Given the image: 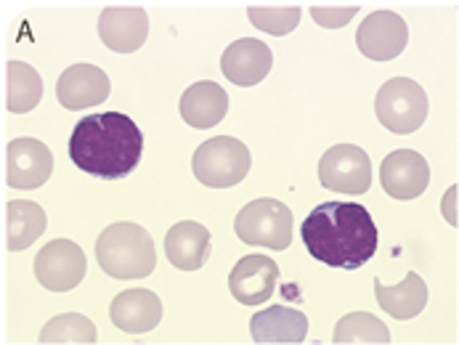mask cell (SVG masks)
Segmentation results:
<instances>
[{
    "mask_svg": "<svg viewBox=\"0 0 459 345\" xmlns=\"http://www.w3.org/2000/svg\"><path fill=\"white\" fill-rule=\"evenodd\" d=\"M306 250L332 269H361L377 250V226L359 203H322L300 226Z\"/></svg>",
    "mask_w": 459,
    "mask_h": 345,
    "instance_id": "6da1fadb",
    "label": "cell"
},
{
    "mask_svg": "<svg viewBox=\"0 0 459 345\" xmlns=\"http://www.w3.org/2000/svg\"><path fill=\"white\" fill-rule=\"evenodd\" d=\"M143 151V136L128 115H85L69 136V160L104 181L126 178L135 170Z\"/></svg>",
    "mask_w": 459,
    "mask_h": 345,
    "instance_id": "7a4b0ae2",
    "label": "cell"
},
{
    "mask_svg": "<svg viewBox=\"0 0 459 345\" xmlns=\"http://www.w3.org/2000/svg\"><path fill=\"white\" fill-rule=\"evenodd\" d=\"M96 263L112 279H143L154 272L157 250L143 226L120 220L99 234Z\"/></svg>",
    "mask_w": 459,
    "mask_h": 345,
    "instance_id": "3957f363",
    "label": "cell"
},
{
    "mask_svg": "<svg viewBox=\"0 0 459 345\" xmlns=\"http://www.w3.org/2000/svg\"><path fill=\"white\" fill-rule=\"evenodd\" d=\"M250 149L231 136H215L204 141L192 157V170L199 184L210 189H229L245 181L250 173Z\"/></svg>",
    "mask_w": 459,
    "mask_h": 345,
    "instance_id": "277c9868",
    "label": "cell"
},
{
    "mask_svg": "<svg viewBox=\"0 0 459 345\" xmlns=\"http://www.w3.org/2000/svg\"><path fill=\"white\" fill-rule=\"evenodd\" d=\"M375 115L395 136L414 134L428 117V93L411 77L388 80L375 96Z\"/></svg>",
    "mask_w": 459,
    "mask_h": 345,
    "instance_id": "5b68a950",
    "label": "cell"
},
{
    "mask_svg": "<svg viewBox=\"0 0 459 345\" xmlns=\"http://www.w3.org/2000/svg\"><path fill=\"white\" fill-rule=\"evenodd\" d=\"M234 231L245 245L287 250L292 242V212L281 200L261 197L237 212Z\"/></svg>",
    "mask_w": 459,
    "mask_h": 345,
    "instance_id": "8992f818",
    "label": "cell"
},
{
    "mask_svg": "<svg viewBox=\"0 0 459 345\" xmlns=\"http://www.w3.org/2000/svg\"><path fill=\"white\" fill-rule=\"evenodd\" d=\"M319 181L337 194H367L372 186V160L356 143H337L325 151L319 162Z\"/></svg>",
    "mask_w": 459,
    "mask_h": 345,
    "instance_id": "52a82bcc",
    "label": "cell"
},
{
    "mask_svg": "<svg viewBox=\"0 0 459 345\" xmlns=\"http://www.w3.org/2000/svg\"><path fill=\"white\" fill-rule=\"evenodd\" d=\"M85 253L72 239H54L48 242L35 258V276L51 292H69L85 276Z\"/></svg>",
    "mask_w": 459,
    "mask_h": 345,
    "instance_id": "ba28073f",
    "label": "cell"
},
{
    "mask_svg": "<svg viewBox=\"0 0 459 345\" xmlns=\"http://www.w3.org/2000/svg\"><path fill=\"white\" fill-rule=\"evenodd\" d=\"M54 173V154L38 138H13L5 146V184L13 189H40Z\"/></svg>",
    "mask_w": 459,
    "mask_h": 345,
    "instance_id": "9c48e42d",
    "label": "cell"
},
{
    "mask_svg": "<svg viewBox=\"0 0 459 345\" xmlns=\"http://www.w3.org/2000/svg\"><path fill=\"white\" fill-rule=\"evenodd\" d=\"M409 40L406 22L395 11H372L361 27L356 30V46L359 51L372 62H391L395 59Z\"/></svg>",
    "mask_w": 459,
    "mask_h": 345,
    "instance_id": "30bf717a",
    "label": "cell"
},
{
    "mask_svg": "<svg viewBox=\"0 0 459 345\" xmlns=\"http://www.w3.org/2000/svg\"><path fill=\"white\" fill-rule=\"evenodd\" d=\"M380 184L394 200H417L430 184L428 160L414 149H395L380 165Z\"/></svg>",
    "mask_w": 459,
    "mask_h": 345,
    "instance_id": "8fae6325",
    "label": "cell"
},
{
    "mask_svg": "<svg viewBox=\"0 0 459 345\" xmlns=\"http://www.w3.org/2000/svg\"><path fill=\"white\" fill-rule=\"evenodd\" d=\"M149 35V16L141 5H107L99 16V38L115 54H133Z\"/></svg>",
    "mask_w": 459,
    "mask_h": 345,
    "instance_id": "7c38bea8",
    "label": "cell"
},
{
    "mask_svg": "<svg viewBox=\"0 0 459 345\" xmlns=\"http://www.w3.org/2000/svg\"><path fill=\"white\" fill-rule=\"evenodd\" d=\"M112 82L107 72L93 65H72L62 72L56 82V99L69 112H82L99 107L109 99Z\"/></svg>",
    "mask_w": 459,
    "mask_h": 345,
    "instance_id": "4fadbf2b",
    "label": "cell"
},
{
    "mask_svg": "<svg viewBox=\"0 0 459 345\" xmlns=\"http://www.w3.org/2000/svg\"><path fill=\"white\" fill-rule=\"evenodd\" d=\"M279 281V266L268 255H245L229 274V289L242 306H263Z\"/></svg>",
    "mask_w": 459,
    "mask_h": 345,
    "instance_id": "5bb4252c",
    "label": "cell"
},
{
    "mask_svg": "<svg viewBox=\"0 0 459 345\" xmlns=\"http://www.w3.org/2000/svg\"><path fill=\"white\" fill-rule=\"evenodd\" d=\"M109 319L115 327H120L128 335H143L152 332L160 319H162V300L157 292L143 289V287H133L120 292L112 306H109Z\"/></svg>",
    "mask_w": 459,
    "mask_h": 345,
    "instance_id": "9a60e30c",
    "label": "cell"
},
{
    "mask_svg": "<svg viewBox=\"0 0 459 345\" xmlns=\"http://www.w3.org/2000/svg\"><path fill=\"white\" fill-rule=\"evenodd\" d=\"M273 65V54L271 48L255 40V38H242V40H234L223 56H221V72L226 80H231L234 85H242V88H250V85H258L265 80V74L271 72Z\"/></svg>",
    "mask_w": 459,
    "mask_h": 345,
    "instance_id": "2e32d148",
    "label": "cell"
},
{
    "mask_svg": "<svg viewBox=\"0 0 459 345\" xmlns=\"http://www.w3.org/2000/svg\"><path fill=\"white\" fill-rule=\"evenodd\" d=\"M178 112L184 123L192 128H199V131L215 128L229 112V93L218 82L202 80L186 88V93L178 101Z\"/></svg>",
    "mask_w": 459,
    "mask_h": 345,
    "instance_id": "e0dca14e",
    "label": "cell"
},
{
    "mask_svg": "<svg viewBox=\"0 0 459 345\" xmlns=\"http://www.w3.org/2000/svg\"><path fill=\"white\" fill-rule=\"evenodd\" d=\"M255 343H303L308 338V316L290 306H268L250 319Z\"/></svg>",
    "mask_w": 459,
    "mask_h": 345,
    "instance_id": "ac0fdd59",
    "label": "cell"
},
{
    "mask_svg": "<svg viewBox=\"0 0 459 345\" xmlns=\"http://www.w3.org/2000/svg\"><path fill=\"white\" fill-rule=\"evenodd\" d=\"M165 255L181 272H197L210 258V231L197 220H181L165 234Z\"/></svg>",
    "mask_w": 459,
    "mask_h": 345,
    "instance_id": "d6986e66",
    "label": "cell"
},
{
    "mask_svg": "<svg viewBox=\"0 0 459 345\" xmlns=\"http://www.w3.org/2000/svg\"><path fill=\"white\" fill-rule=\"evenodd\" d=\"M375 298L385 314L406 322V319L420 316L422 308L428 306V284L414 272L403 276L401 284H383L380 279H375Z\"/></svg>",
    "mask_w": 459,
    "mask_h": 345,
    "instance_id": "ffe728a7",
    "label": "cell"
},
{
    "mask_svg": "<svg viewBox=\"0 0 459 345\" xmlns=\"http://www.w3.org/2000/svg\"><path fill=\"white\" fill-rule=\"evenodd\" d=\"M46 210L38 203L13 200L5 205V247L11 253L27 250L46 231Z\"/></svg>",
    "mask_w": 459,
    "mask_h": 345,
    "instance_id": "44dd1931",
    "label": "cell"
},
{
    "mask_svg": "<svg viewBox=\"0 0 459 345\" xmlns=\"http://www.w3.org/2000/svg\"><path fill=\"white\" fill-rule=\"evenodd\" d=\"M43 96V80L38 69L24 62H8L5 65V109L11 115H24L40 104Z\"/></svg>",
    "mask_w": 459,
    "mask_h": 345,
    "instance_id": "7402d4cb",
    "label": "cell"
},
{
    "mask_svg": "<svg viewBox=\"0 0 459 345\" xmlns=\"http://www.w3.org/2000/svg\"><path fill=\"white\" fill-rule=\"evenodd\" d=\"M334 343H391V332L388 327L367 314V311H353L348 316H342L337 324H334V335H332Z\"/></svg>",
    "mask_w": 459,
    "mask_h": 345,
    "instance_id": "603a6c76",
    "label": "cell"
},
{
    "mask_svg": "<svg viewBox=\"0 0 459 345\" xmlns=\"http://www.w3.org/2000/svg\"><path fill=\"white\" fill-rule=\"evenodd\" d=\"M99 330L82 314H62L46 322L40 330V343H96Z\"/></svg>",
    "mask_w": 459,
    "mask_h": 345,
    "instance_id": "cb8c5ba5",
    "label": "cell"
},
{
    "mask_svg": "<svg viewBox=\"0 0 459 345\" xmlns=\"http://www.w3.org/2000/svg\"><path fill=\"white\" fill-rule=\"evenodd\" d=\"M247 19L253 22L255 30L268 32V35H290L298 22H300V5H287V3H276V5H247Z\"/></svg>",
    "mask_w": 459,
    "mask_h": 345,
    "instance_id": "d4e9b609",
    "label": "cell"
},
{
    "mask_svg": "<svg viewBox=\"0 0 459 345\" xmlns=\"http://www.w3.org/2000/svg\"><path fill=\"white\" fill-rule=\"evenodd\" d=\"M361 5L356 3H340V5H325V3H316L311 5V16L319 27L325 30H337V27H345L356 13H359Z\"/></svg>",
    "mask_w": 459,
    "mask_h": 345,
    "instance_id": "484cf974",
    "label": "cell"
},
{
    "mask_svg": "<svg viewBox=\"0 0 459 345\" xmlns=\"http://www.w3.org/2000/svg\"><path fill=\"white\" fill-rule=\"evenodd\" d=\"M441 212L444 218L452 223V226H459V186H449L444 200H441Z\"/></svg>",
    "mask_w": 459,
    "mask_h": 345,
    "instance_id": "4316f807",
    "label": "cell"
}]
</instances>
